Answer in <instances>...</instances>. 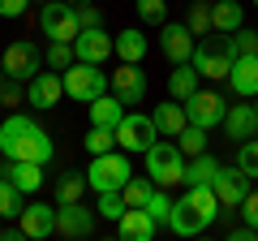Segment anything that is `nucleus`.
I'll return each instance as SVG.
<instances>
[{"mask_svg":"<svg viewBox=\"0 0 258 241\" xmlns=\"http://www.w3.org/2000/svg\"><path fill=\"white\" fill-rule=\"evenodd\" d=\"M211 190H215V198H220L224 211H237L254 186H249V176L241 172V168H220V176L211 181Z\"/></svg>","mask_w":258,"mask_h":241,"instance_id":"obj_13","label":"nucleus"},{"mask_svg":"<svg viewBox=\"0 0 258 241\" xmlns=\"http://www.w3.org/2000/svg\"><path fill=\"white\" fill-rule=\"evenodd\" d=\"M254 5H258V0H254Z\"/></svg>","mask_w":258,"mask_h":241,"instance_id":"obj_51","label":"nucleus"},{"mask_svg":"<svg viewBox=\"0 0 258 241\" xmlns=\"http://www.w3.org/2000/svg\"><path fill=\"white\" fill-rule=\"evenodd\" d=\"M91 155H103V151H116V130H103V125H91V134H86L82 142Z\"/></svg>","mask_w":258,"mask_h":241,"instance_id":"obj_32","label":"nucleus"},{"mask_svg":"<svg viewBox=\"0 0 258 241\" xmlns=\"http://www.w3.org/2000/svg\"><path fill=\"white\" fill-rule=\"evenodd\" d=\"M129 176H134V168H129V151H103V155H91L86 186H91L95 194H103V190H120Z\"/></svg>","mask_w":258,"mask_h":241,"instance_id":"obj_5","label":"nucleus"},{"mask_svg":"<svg viewBox=\"0 0 258 241\" xmlns=\"http://www.w3.org/2000/svg\"><path fill=\"white\" fill-rule=\"evenodd\" d=\"M112 56V35L103 26H91V30H78L74 39V61H86V65H103Z\"/></svg>","mask_w":258,"mask_h":241,"instance_id":"obj_15","label":"nucleus"},{"mask_svg":"<svg viewBox=\"0 0 258 241\" xmlns=\"http://www.w3.org/2000/svg\"><path fill=\"white\" fill-rule=\"evenodd\" d=\"M69 5H86V0H69Z\"/></svg>","mask_w":258,"mask_h":241,"instance_id":"obj_46","label":"nucleus"},{"mask_svg":"<svg viewBox=\"0 0 258 241\" xmlns=\"http://www.w3.org/2000/svg\"><path fill=\"white\" fill-rule=\"evenodd\" d=\"M198 91V69L189 65V61H185V65H176L172 74H168V95H172V99H189V95Z\"/></svg>","mask_w":258,"mask_h":241,"instance_id":"obj_28","label":"nucleus"},{"mask_svg":"<svg viewBox=\"0 0 258 241\" xmlns=\"http://www.w3.org/2000/svg\"><path fill=\"white\" fill-rule=\"evenodd\" d=\"M228 241H258V228L241 224V228H228Z\"/></svg>","mask_w":258,"mask_h":241,"instance_id":"obj_44","label":"nucleus"},{"mask_svg":"<svg viewBox=\"0 0 258 241\" xmlns=\"http://www.w3.org/2000/svg\"><path fill=\"white\" fill-rule=\"evenodd\" d=\"M18 224H22V237H30V241H47V237H56V207H47V203H30V207H22Z\"/></svg>","mask_w":258,"mask_h":241,"instance_id":"obj_17","label":"nucleus"},{"mask_svg":"<svg viewBox=\"0 0 258 241\" xmlns=\"http://www.w3.org/2000/svg\"><path fill=\"white\" fill-rule=\"evenodd\" d=\"M86 172L82 168H64L60 172V181H56V203H82V194H86Z\"/></svg>","mask_w":258,"mask_h":241,"instance_id":"obj_27","label":"nucleus"},{"mask_svg":"<svg viewBox=\"0 0 258 241\" xmlns=\"http://www.w3.org/2000/svg\"><path fill=\"white\" fill-rule=\"evenodd\" d=\"M224 134H228V142H245V138H254L258 134V112H254V103H232L228 112H224Z\"/></svg>","mask_w":258,"mask_h":241,"instance_id":"obj_20","label":"nucleus"},{"mask_svg":"<svg viewBox=\"0 0 258 241\" xmlns=\"http://www.w3.org/2000/svg\"><path fill=\"white\" fill-rule=\"evenodd\" d=\"M0 228H5V220H0Z\"/></svg>","mask_w":258,"mask_h":241,"instance_id":"obj_49","label":"nucleus"},{"mask_svg":"<svg viewBox=\"0 0 258 241\" xmlns=\"http://www.w3.org/2000/svg\"><path fill=\"white\" fill-rule=\"evenodd\" d=\"M22 99H26V82H18V78H5V82H0V108H18Z\"/></svg>","mask_w":258,"mask_h":241,"instance_id":"obj_38","label":"nucleus"},{"mask_svg":"<svg viewBox=\"0 0 258 241\" xmlns=\"http://www.w3.org/2000/svg\"><path fill=\"white\" fill-rule=\"evenodd\" d=\"M155 232H159V224L147 215V207H129L116 220V237L120 241H155Z\"/></svg>","mask_w":258,"mask_h":241,"instance_id":"obj_21","label":"nucleus"},{"mask_svg":"<svg viewBox=\"0 0 258 241\" xmlns=\"http://www.w3.org/2000/svg\"><path fill=\"white\" fill-rule=\"evenodd\" d=\"M86 112H91V125H103V130H116V125H120V116H125L129 108H125V103H120L112 91H103L99 99H91V103H86Z\"/></svg>","mask_w":258,"mask_h":241,"instance_id":"obj_22","label":"nucleus"},{"mask_svg":"<svg viewBox=\"0 0 258 241\" xmlns=\"http://www.w3.org/2000/svg\"><path fill=\"white\" fill-rule=\"evenodd\" d=\"M185 26L203 39L207 30H211V5H207V0H194V5H189V18H185Z\"/></svg>","mask_w":258,"mask_h":241,"instance_id":"obj_37","label":"nucleus"},{"mask_svg":"<svg viewBox=\"0 0 258 241\" xmlns=\"http://www.w3.org/2000/svg\"><path fill=\"white\" fill-rule=\"evenodd\" d=\"M95 211H99L103 220H120V215H125L129 207H125V198H120V190H103V194H99V203H95Z\"/></svg>","mask_w":258,"mask_h":241,"instance_id":"obj_36","label":"nucleus"},{"mask_svg":"<svg viewBox=\"0 0 258 241\" xmlns=\"http://www.w3.org/2000/svg\"><path fill=\"white\" fill-rule=\"evenodd\" d=\"M39 30L47 39H64V43H74L78 39V13L69 0H43V9H39Z\"/></svg>","mask_w":258,"mask_h":241,"instance_id":"obj_8","label":"nucleus"},{"mask_svg":"<svg viewBox=\"0 0 258 241\" xmlns=\"http://www.w3.org/2000/svg\"><path fill=\"white\" fill-rule=\"evenodd\" d=\"M43 61L56 69V74H64V69L74 65V43H64V39H52V43H47V56H43Z\"/></svg>","mask_w":258,"mask_h":241,"instance_id":"obj_33","label":"nucleus"},{"mask_svg":"<svg viewBox=\"0 0 258 241\" xmlns=\"http://www.w3.org/2000/svg\"><path fill=\"white\" fill-rule=\"evenodd\" d=\"M26 5H35V0H0V18H22Z\"/></svg>","mask_w":258,"mask_h":241,"instance_id":"obj_43","label":"nucleus"},{"mask_svg":"<svg viewBox=\"0 0 258 241\" xmlns=\"http://www.w3.org/2000/svg\"><path fill=\"white\" fill-rule=\"evenodd\" d=\"M237 211H241V220H245L249 228H258V190H249V194H245V203H241Z\"/></svg>","mask_w":258,"mask_h":241,"instance_id":"obj_42","label":"nucleus"},{"mask_svg":"<svg viewBox=\"0 0 258 241\" xmlns=\"http://www.w3.org/2000/svg\"><path fill=\"white\" fill-rule=\"evenodd\" d=\"M168 211H172V198H168L164 190L155 186V194L147 198V215H151V220H155V224H168Z\"/></svg>","mask_w":258,"mask_h":241,"instance_id":"obj_39","label":"nucleus"},{"mask_svg":"<svg viewBox=\"0 0 258 241\" xmlns=\"http://www.w3.org/2000/svg\"><path fill=\"white\" fill-rule=\"evenodd\" d=\"M95 220H99V211H91L82 203H56V232L69 241L95 237Z\"/></svg>","mask_w":258,"mask_h":241,"instance_id":"obj_11","label":"nucleus"},{"mask_svg":"<svg viewBox=\"0 0 258 241\" xmlns=\"http://www.w3.org/2000/svg\"><path fill=\"white\" fill-rule=\"evenodd\" d=\"M22 207H26V194L13 186L9 176H0V220H18Z\"/></svg>","mask_w":258,"mask_h":241,"instance_id":"obj_29","label":"nucleus"},{"mask_svg":"<svg viewBox=\"0 0 258 241\" xmlns=\"http://www.w3.org/2000/svg\"><path fill=\"white\" fill-rule=\"evenodd\" d=\"M176 147H181L185 159H189V155H203V151H207V130H203V125H185V130L176 134Z\"/></svg>","mask_w":258,"mask_h":241,"instance_id":"obj_31","label":"nucleus"},{"mask_svg":"<svg viewBox=\"0 0 258 241\" xmlns=\"http://www.w3.org/2000/svg\"><path fill=\"white\" fill-rule=\"evenodd\" d=\"M224 112H228V99H224L220 91H194L189 99H185V116H189V125H203V130L224 125Z\"/></svg>","mask_w":258,"mask_h":241,"instance_id":"obj_10","label":"nucleus"},{"mask_svg":"<svg viewBox=\"0 0 258 241\" xmlns=\"http://www.w3.org/2000/svg\"><path fill=\"white\" fill-rule=\"evenodd\" d=\"M237 26H245V9H241L237 0H211V30L232 35Z\"/></svg>","mask_w":258,"mask_h":241,"instance_id":"obj_26","label":"nucleus"},{"mask_svg":"<svg viewBox=\"0 0 258 241\" xmlns=\"http://www.w3.org/2000/svg\"><path fill=\"white\" fill-rule=\"evenodd\" d=\"M155 138H159L155 116H147V112H125V116H120V125H116V147H120V151L142 155Z\"/></svg>","mask_w":258,"mask_h":241,"instance_id":"obj_7","label":"nucleus"},{"mask_svg":"<svg viewBox=\"0 0 258 241\" xmlns=\"http://www.w3.org/2000/svg\"><path fill=\"white\" fill-rule=\"evenodd\" d=\"M134 9L147 26H164L168 22V0H134Z\"/></svg>","mask_w":258,"mask_h":241,"instance_id":"obj_34","label":"nucleus"},{"mask_svg":"<svg viewBox=\"0 0 258 241\" xmlns=\"http://www.w3.org/2000/svg\"><path fill=\"white\" fill-rule=\"evenodd\" d=\"M74 13H78V26H82V30L103 26V9H99V5H91V0H86V5H74Z\"/></svg>","mask_w":258,"mask_h":241,"instance_id":"obj_40","label":"nucleus"},{"mask_svg":"<svg viewBox=\"0 0 258 241\" xmlns=\"http://www.w3.org/2000/svg\"><path fill=\"white\" fill-rule=\"evenodd\" d=\"M254 112H258V103H254Z\"/></svg>","mask_w":258,"mask_h":241,"instance_id":"obj_50","label":"nucleus"},{"mask_svg":"<svg viewBox=\"0 0 258 241\" xmlns=\"http://www.w3.org/2000/svg\"><path fill=\"white\" fill-rule=\"evenodd\" d=\"M0 65H5V78L30 82V78L39 74V65H43V52H39V43H30V39H13V43L5 47V56H0Z\"/></svg>","mask_w":258,"mask_h":241,"instance_id":"obj_9","label":"nucleus"},{"mask_svg":"<svg viewBox=\"0 0 258 241\" xmlns=\"http://www.w3.org/2000/svg\"><path fill=\"white\" fill-rule=\"evenodd\" d=\"M155 194V181L151 176H129L125 186H120V198H125V207H147V198Z\"/></svg>","mask_w":258,"mask_h":241,"instance_id":"obj_30","label":"nucleus"},{"mask_svg":"<svg viewBox=\"0 0 258 241\" xmlns=\"http://www.w3.org/2000/svg\"><path fill=\"white\" fill-rule=\"evenodd\" d=\"M0 237H5V241H22V224H18V228H0Z\"/></svg>","mask_w":258,"mask_h":241,"instance_id":"obj_45","label":"nucleus"},{"mask_svg":"<svg viewBox=\"0 0 258 241\" xmlns=\"http://www.w3.org/2000/svg\"><path fill=\"white\" fill-rule=\"evenodd\" d=\"M232 43H237V56H241V52H258V30L237 26V30H232Z\"/></svg>","mask_w":258,"mask_h":241,"instance_id":"obj_41","label":"nucleus"},{"mask_svg":"<svg viewBox=\"0 0 258 241\" xmlns=\"http://www.w3.org/2000/svg\"><path fill=\"white\" fill-rule=\"evenodd\" d=\"M220 159H215V155H207V151H203V155H189V159H185V181H181V186H211V181H215V176H220Z\"/></svg>","mask_w":258,"mask_h":241,"instance_id":"obj_25","label":"nucleus"},{"mask_svg":"<svg viewBox=\"0 0 258 241\" xmlns=\"http://www.w3.org/2000/svg\"><path fill=\"white\" fill-rule=\"evenodd\" d=\"M237 99H258V52H241L232 61V74L224 78Z\"/></svg>","mask_w":258,"mask_h":241,"instance_id":"obj_16","label":"nucleus"},{"mask_svg":"<svg viewBox=\"0 0 258 241\" xmlns=\"http://www.w3.org/2000/svg\"><path fill=\"white\" fill-rule=\"evenodd\" d=\"M159 30H164V35H159V39H164V56L172 61V65H185V61L194 56V43H198L194 30L185 26V22H164Z\"/></svg>","mask_w":258,"mask_h":241,"instance_id":"obj_18","label":"nucleus"},{"mask_svg":"<svg viewBox=\"0 0 258 241\" xmlns=\"http://www.w3.org/2000/svg\"><path fill=\"white\" fill-rule=\"evenodd\" d=\"M60 99H64V78L56 74H35L26 82V103L30 108H39V112H47V108H60Z\"/></svg>","mask_w":258,"mask_h":241,"instance_id":"obj_12","label":"nucleus"},{"mask_svg":"<svg viewBox=\"0 0 258 241\" xmlns=\"http://www.w3.org/2000/svg\"><path fill=\"white\" fill-rule=\"evenodd\" d=\"M112 95H116L125 108H138V103L147 99V74H142L138 65H125V61H120V69L112 74Z\"/></svg>","mask_w":258,"mask_h":241,"instance_id":"obj_14","label":"nucleus"},{"mask_svg":"<svg viewBox=\"0 0 258 241\" xmlns=\"http://www.w3.org/2000/svg\"><path fill=\"white\" fill-rule=\"evenodd\" d=\"M142 159H147V176L155 181L159 190L181 186V181H185V155H181L176 142H159V138H155L147 151H142Z\"/></svg>","mask_w":258,"mask_h":241,"instance_id":"obj_4","label":"nucleus"},{"mask_svg":"<svg viewBox=\"0 0 258 241\" xmlns=\"http://www.w3.org/2000/svg\"><path fill=\"white\" fill-rule=\"evenodd\" d=\"M220 198H215L211 186H189L185 190V198H176L172 211H168V228L176 232V237H198V232H207L215 224V215H220Z\"/></svg>","mask_w":258,"mask_h":241,"instance_id":"obj_2","label":"nucleus"},{"mask_svg":"<svg viewBox=\"0 0 258 241\" xmlns=\"http://www.w3.org/2000/svg\"><path fill=\"white\" fill-rule=\"evenodd\" d=\"M232 61H237V43H232V35H220V30L211 39L203 35L194 43V56H189V65L198 69V78H211V82H224L232 74Z\"/></svg>","mask_w":258,"mask_h":241,"instance_id":"obj_3","label":"nucleus"},{"mask_svg":"<svg viewBox=\"0 0 258 241\" xmlns=\"http://www.w3.org/2000/svg\"><path fill=\"white\" fill-rule=\"evenodd\" d=\"M147 35H142V30H120V35H112V52L120 56V61H125V65H142V56H147Z\"/></svg>","mask_w":258,"mask_h":241,"instance_id":"obj_23","label":"nucleus"},{"mask_svg":"<svg viewBox=\"0 0 258 241\" xmlns=\"http://www.w3.org/2000/svg\"><path fill=\"white\" fill-rule=\"evenodd\" d=\"M151 116H155V130L164 134V138H176V134H181L185 125H189V116H185V103H181V99L159 103V108L151 112Z\"/></svg>","mask_w":258,"mask_h":241,"instance_id":"obj_24","label":"nucleus"},{"mask_svg":"<svg viewBox=\"0 0 258 241\" xmlns=\"http://www.w3.org/2000/svg\"><path fill=\"white\" fill-rule=\"evenodd\" d=\"M237 168L249 176V181L258 176V134H254V138H245V142L237 147Z\"/></svg>","mask_w":258,"mask_h":241,"instance_id":"obj_35","label":"nucleus"},{"mask_svg":"<svg viewBox=\"0 0 258 241\" xmlns=\"http://www.w3.org/2000/svg\"><path fill=\"white\" fill-rule=\"evenodd\" d=\"M35 5H43V0H35Z\"/></svg>","mask_w":258,"mask_h":241,"instance_id":"obj_48","label":"nucleus"},{"mask_svg":"<svg viewBox=\"0 0 258 241\" xmlns=\"http://www.w3.org/2000/svg\"><path fill=\"white\" fill-rule=\"evenodd\" d=\"M0 155L5 159H35V164H47V159L56 155V147H52L47 130L35 116L13 112V116L0 120Z\"/></svg>","mask_w":258,"mask_h":241,"instance_id":"obj_1","label":"nucleus"},{"mask_svg":"<svg viewBox=\"0 0 258 241\" xmlns=\"http://www.w3.org/2000/svg\"><path fill=\"white\" fill-rule=\"evenodd\" d=\"M60 78H64V95L78 99V103H91L103 91H112V74H103L99 65H86V61H74Z\"/></svg>","mask_w":258,"mask_h":241,"instance_id":"obj_6","label":"nucleus"},{"mask_svg":"<svg viewBox=\"0 0 258 241\" xmlns=\"http://www.w3.org/2000/svg\"><path fill=\"white\" fill-rule=\"evenodd\" d=\"M0 176H9L22 194H39L43 190V164H35V159H5Z\"/></svg>","mask_w":258,"mask_h":241,"instance_id":"obj_19","label":"nucleus"},{"mask_svg":"<svg viewBox=\"0 0 258 241\" xmlns=\"http://www.w3.org/2000/svg\"><path fill=\"white\" fill-rule=\"evenodd\" d=\"M0 82H5V65H0Z\"/></svg>","mask_w":258,"mask_h":241,"instance_id":"obj_47","label":"nucleus"}]
</instances>
